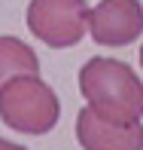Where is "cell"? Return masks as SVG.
<instances>
[{
	"instance_id": "ba28073f",
	"label": "cell",
	"mask_w": 143,
	"mask_h": 150,
	"mask_svg": "<svg viewBox=\"0 0 143 150\" xmlns=\"http://www.w3.org/2000/svg\"><path fill=\"white\" fill-rule=\"evenodd\" d=\"M140 67H143V46H140Z\"/></svg>"
},
{
	"instance_id": "52a82bcc",
	"label": "cell",
	"mask_w": 143,
	"mask_h": 150,
	"mask_svg": "<svg viewBox=\"0 0 143 150\" xmlns=\"http://www.w3.org/2000/svg\"><path fill=\"white\" fill-rule=\"evenodd\" d=\"M0 150H28V147L15 144V141H6V138H0Z\"/></svg>"
},
{
	"instance_id": "277c9868",
	"label": "cell",
	"mask_w": 143,
	"mask_h": 150,
	"mask_svg": "<svg viewBox=\"0 0 143 150\" xmlns=\"http://www.w3.org/2000/svg\"><path fill=\"white\" fill-rule=\"evenodd\" d=\"M88 34L98 46H128L143 34L140 0H100L88 6Z\"/></svg>"
},
{
	"instance_id": "6da1fadb",
	"label": "cell",
	"mask_w": 143,
	"mask_h": 150,
	"mask_svg": "<svg viewBox=\"0 0 143 150\" xmlns=\"http://www.w3.org/2000/svg\"><path fill=\"white\" fill-rule=\"evenodd\" d=\"M79 92L85 107L110 122L143 120V83L131 64L119 58H88L79 71Z\"/></svg>"
},
{
	"instance_id": "3957f363",
	"label": "cell",
	"mask_w": 143,
	"mask_h": 150,
	"mask_svg": "<svg viewBox=\"0 0 143 150\" xmlns=\"http://www.w3.org/2000/svg\"><path fill=\"white\" fill-rule=\"evenodd\" d=\"M28 28L40 43L52 49L76 46L88 31V3L85 0H31Z\"/></svg>"
},
{
	"instance_id": "7a4b0ae2",
	"label": "cell",
	"mask_w": 143,
	"mask_h": 150,
	"mask_svg": "<svg viewBox=\"0 0 143 150\" xmlns=\"http://www.w3.org/2000/svg\"><path fill=\"white\" fill-rule=\"evenodd\" d=\"M0 120L12 132L46 135L61 120V101L37 74H18L0 86Z\"/></svg>"
},
{
	"instance_id": "8992f818",
	"label": "cell",
	"mask_w": 143,
	"mask_h": 150,
	"mask_svg": "<svg viewBox=\"0 0 143 150\" xmlns=\"http://www.w3.org/2000/svg\"><path fill=\"white\" fill-rule=\"evenodd\" d=\"M18 74H40L37 52L18 37H0V86Z\"/></svg>"
},
{
	"instance_id": "5b68a950",
	"label": "cell",
	"mask_w": 143,
	"mask_h": 150,
	"mask_svg": "<svg viewBox=\"0 0 143 150\" xmlns=\"http://www.w3.org/2000/svg\"><path fill=\"white\" fill-rule=\"evenodd\" d=\"M76 141L82 150H143V126L100 120L91 107L76 113Z\"/></svg>"
}]
</instances>
